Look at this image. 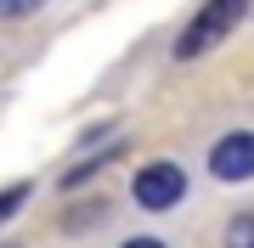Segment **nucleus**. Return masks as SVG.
Wrapping results in <instances>:
<instances>
[{
  "label": "nucleus",
  "mask_w": 254,
  "mask_h": 248,
  "mask_svg": "<svg viewBox=\"0 0 254 248\" xmlns=\"http://www.w3.org/2000/svg\"><path fill=\"white\" fill-rule=\"evenodd\" d=\"M119 248H164L158 237H130V243H119Z\"/></svg>",
  "instance_id": "7"
},
{
  "label": "nucleus",
  "mask_w": 254,
  "mask_h": 248,
  "mask_svg": "<svg viewBox=\"0 0 254 248\" xmlns=\"http://www.w3.org/2000/svg\"><path fill=\"white\" fill-rule=\"evenodd\" d=\"M6 248H11V243H6Z\"/></svg>",
  "instance_id": "8"
},
{
  "label": "nucleus",
  "mask_w": 254,
  "mask_h": 248,
  "mask_svg": "<svg viewBox=\"0 0 254 248\" xmlns=\"http://www.w3.org/2000/svg\"><path fill=\"white\" fill-rule=\"evenodd\" d=\"M46 0H0V17H28V11H40Z\"/></svg>",
  "instance_id": "6"
},
{
  "label": "nucleus",
  "mask_w": 254,
  "mask_h": 248,
  "mask_svg": "<svg viewBox=\"0 0 254 248\" xmlns=\"http://www.w3.org/2000/svg\"><path fill=\"white\" fill-rule=\"evenodd\" d=\"M226 248H254V214H237L226 226Z\"/></svg>",
  "instance_id": "5"
},
{
  "label": "nucleus",
  "mask_w": 254,
  "mask_h": 248,
  "mask_svg": "<svg viewBox=\"0 0 254 248\" xmlns=\"http://www.w3.org/2000/svg\"><path fill=\"white\" fill-rule=\"evenodd\" d=\"M130 198H136V209H147V214L175 209V203L187 198V175H181V164H170V158H158V164H141V169H136V181H130Z\"/></svg>",
  "instance_id": "2"
},
{
  "label": "nucleus",
  "mask_w": 254,
  "mask_h": 248,
  "mask_svg": "<svg viewBox=\"0 0 254 248\" xmlns=\"http://www.w3.org/2000/svg\"><path fill=\"white\" fill-rule=\"evenodd\" d=\"M209 175L215 181H254V130H232L209 147Z\"/></svg>",
  "instance_id": "3"
},
{
  "label": "nucleus",
  "mask_w": 254,
  "mask_h": 248,
  "mask_svg": "<svg viewBox=\"0 0 254 248\" xmlns=\"http://www.w3.org/2000/svg\"><path fill=\"white\" fill-rule=\"evenodd\" d=\"M23 203H28V181H11V186H6V192H0V226H6V220H11V214H17V209H23Z\"/></svg>",
  "instance_id": "4"
},
{
  "label": "nucleus",
  "mask_w": 254,
  "mask_h": 248,
  "mask_svg": "<svg viewBox=\"0 0 254 248\" xmlns=\"http://www.w3.org/2000/svg\"><path fill=\"white\" fill-rule=\"evenodd\" d=\"M243 11H249V0H203V11L187 23V34L175 40V56L192 62V56H203L209 46H220V40L243 23Z\"/></svg>",
  "instance_id": "1"
}]
</instances>
